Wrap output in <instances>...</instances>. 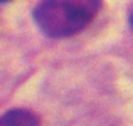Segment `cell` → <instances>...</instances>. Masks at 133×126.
Wrapping results in <instances>:
<instances>
[{
	"label": "cell",
	"instance_id": "cell-1",
	"mask_svg": "<svg viewBox=\"0 0 133 126\" xmlns=\"http://www.w3.org/2000/svg\"><path fill=\"white\" fill-rule=\"evenodd\" d=\"M99 5L101 0H41L34 19L45 36L61 39L84 29Z\"/></svg>",
	"mask_w": 133,
	"mask_h": 126
},
{
	"label": "cell",
	"instance_id": "cell-2",
	"mask_svg": "<svg viewBox=\"0 0 133 126\" xmlns=\"http://www.w3.org/2000/svg\"><path fill=\"white\" fill-rule=\"evenodd\" d=\"M39 118L27 109H10L0 116V126H37Z\"/></svg>",
	"mask_w": 133,
	"mask_h": 126
},
{
	"label": "cell",
	"instance_id": "cell-3",
	"mask_svg": "<svg viewBox=\"0 0 133 126\" xmlns=\"http://www.w3.org/2000/svg\"><path fill=\"white\" fill-rule=\"evenodd\" d=\"M130 24H131V27H133V9H131V13H130Z\"/></svg>",
	"mask_w": 133,
	"mask_h": 126
},
{
	"label": "cell",
	"instance_id": "cell-4",
	"mask_svg": "<svg viewBox=\"0 0 133 126\" xmlns=\"http://www.w3.org/2000/svg\"><path fill=\"white\" fill-rule=\"evenodd\" d=\"M0 2H9V0H0Z\"/></svg>",
	"mask_w": 133,
	"mask_h": 126
}]
</instances>
